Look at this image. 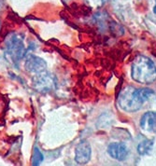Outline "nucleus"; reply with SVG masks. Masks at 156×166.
<instances>
[{
  "label": "nucleus",
  "instance_id": "1",
  "mask_svg": "<svg viewBox=\"0 0 156 166\" xmlns=\"http://www.w3.org/2000/svg\"><path fill=\"white\" fill-rule=\"evenodd\" d=\"M131 75L137 83L150 84L156 79V66L150 58L139 55L132 64Z\"/></svg>",
  "mask_w": 156,
  "mask_h": 166
},
{
  "label": "nucleus",
  "instance_id": "2",
  "mask_svg": "<svg viewBox=\"0 0 156 166\" xmlns=\"http://www.w3.org/2000/svg\"><path fill=\"white\" fill-rule=\"evenodd\" d=\"M144 100L142 99L139 90L134 88L133 86H126L121 91L118 98V105L124 111L133 113L139 110L143 104Z\"/></svg>",
  "mask_w": 156,
  "mask_h": 166
},
{
  "label": "nucleus",
  "instance_id": "3",
  "mask_svg": "<svg viewBox=\"0 0 156 166\" xmlns=\"http://www.w3.org/2000/svg\"><path fill=\"white\" fill-rule=\"evenodd\" d=\"M6 52L10 60L15 64L19 63L24 55L26 50L24 44V38L16 33L10 34L6 40Z\"/></svg>",
  "mask_w": 156,
  "mask_h": 166
},
{
  "label": "nucleus",
  "instance_id": "4",
  "mask_svg": "<svg viewBox=\"0 0 156 166\" xmlns=\"http://www.w3.org/2000/svg\"><path fill=\"white\" fill-rule=\"evenodd\" d=\"M57 85L56 78L50 73L41 72L33 79V87L39 93L47 94L55 90Z\"/></svg>",
  "mask_w": 156,
  "mask_h": 166
},
{
  "label": "nucleus",
  "instance_id": "5",
  "mask_svg": "<svg viewBox=\"0 0 156 166\" xmlns=\"http://www.w3.org/2000/svg\"><path fill=\"white\" fill-rule=\"evenodd\" d=\"M92 149L89 142L81 141L76 147L75 150V160L80 165L88 163L91 159Z\"/></svg>",
  "mask_w": 156,
  "mask_h": 166
},
{
  "label": "nucleus",
  "instance_id": "6",
  "mask_svg": "<svg viewBox=\"0 0 156 166\" xmlns=\"http://www.w3.org/2000/svg\"><path fill=\"white\" fill-rule=\"evenodd\" d=\"M24 68L27 72L33 73V74H39L41 72H44L47 68L46 62L36 55H28L25 63H24Z\"/></svg>",
  "mask_w": 156,
  "mask_h": 166
},
{
  "label": "nucleus",
  "instance_id": "7",
  "mask_svg": "<svg viewBox=\"0 0 156 166\" xmlns=\"http://www.w3.org/2000/svg\"><path fill=\"white\" fill-rule=\"evenodd\" d=\"M108 153L110 156L119 161H123L126 160L128 156V149L127 146L124 143L114 142L110 144L108 147Z\"/></svg>",
  "mask_w": 156,
  "mask_h": 166
},
{
  "label": "nucleus",
  "instance_id": "8",
  "mask_svg": "<svg viewBox=\"0 0 156 166\" xmlns=\"http://www.w3.org/2000/svg\"><path fill=\"white\" fill-rule=\"evenodd\" d=\"M140 128L147 133H156V111L146 112L141 117Z\"/></svg>",
  "mask_w": 156,
  "mask_h": 166
},
{
  "label": "nucleus",
  "instance_id": "9",
  "mask_svg": "<svg viewBox=\"0 0 156 166\" xmlns=\"http://www.w3.org/2000/svg\"><path fill=\"white\" fill-rule=\"evenodd\" d=\"M152 146H153V143L151 140H144L138 145L137 151L140 155H148L152 149Z\"/></svg>",
  "mask_w": 156,
  "mask_h": 166
},
{
  "label": "nucleus",
  "instance_id": "10",
  "mask_svg": "<svg viewBox=\"0 0 156 166\" xmlns=\"http://www.w3.org/2000/svg\"><path fill=\"white\" fill-rule=\"evenodd\" d=\"M43 160H44V156L39 149V147H35L34 152H33V157H32V164L39 165L43 161Z\"/></svg>",
  "mask_w": 156,
  "mask_h": 166
},
{
  "label": "nucleus",
  "instance_id": "11",
  "mask_svg": "<svg viewBox=\"0 0 156 166\" xmlns=\"http://www.w3.org/2000/svg\"><path fill=\"white\" fill-rule=\"evenodd\" d=\"M89 2V4L91 5H94V6H99L101 4H103V2L105 1V0H87Z\"/></svg>",
  "mask_w": 156,
  "mask_h": 166
},
{
  "label": "nucleus",
  "instance_id": "12",
  "mask_svg": "<svg viewBox=\"0 0 156 166\" xmlns=\"http://www.w3.org/2000/svg\"><path fill=\"white\" fill-rule=\"evenodd\" d=\"M153 12L156 14V6H155V7H154V9H153Z\"/></svg>",
  "mask_w": 156,
  "mask_h": 166
}]
</instances>
